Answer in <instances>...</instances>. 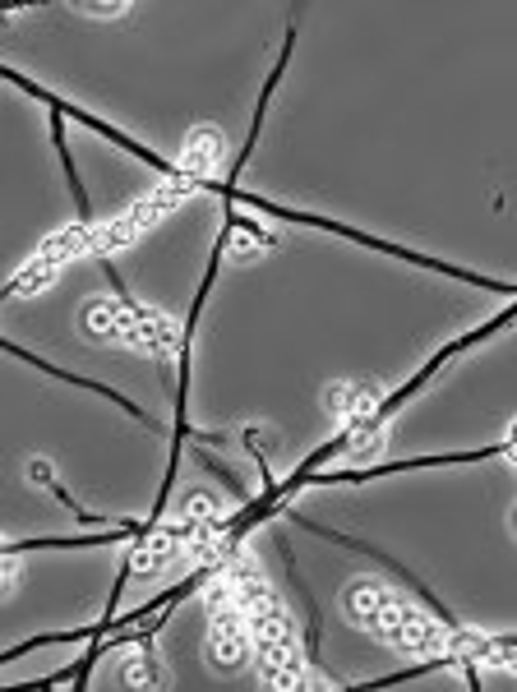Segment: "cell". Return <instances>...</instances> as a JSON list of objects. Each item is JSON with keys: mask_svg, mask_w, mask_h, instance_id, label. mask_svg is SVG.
I'll return each instance as SVG.
<instances>
[{"mask_svg": "<svg viewBox=\"0 0 517 692\" xmlns=\"http://www.w3.org/2000/svg\"><path fill=\"white\" fill-rule=\"evenodd\" d=\"M47 490H51V494H56V499H61V503H65V508H70V513H74V517H79V522H84V526H102V522H107V517H97V513H88V508H84V503H79V499H74V494H70V490H61V485H56V476H51V480H47Z\"/></svg>", "mask_w": 517, "mask_h": 692, "instance_id": "obj_1", "label": "cell"}, {"mask_svg": "<svg viewBox=\"0 0 517 692\" xmlns=\"http://www.w3.org/2000/svg\"><path fill=\"white\" fill-rule=\"evenodd\" d=\"M227 254H231V259H241V263H250V259H259V254H264V245H259L254 236H231L227 240Z\"/></svg>", "mask_w": 517, "mask_h": 692, "instance_id": "obj_2", "label": "cell"}, {"mask_svg": "<svg viewBox=\"0 0 517 692\" xmlns=\"http://www.w3.org/2000/svg\"><path fill=\"white\" fill-rule=\"evenodd\" d=\"M28 480H37V485H47V480H51V466L42 462V457H33V462H28Z\"/></svg>", "mask_w": 517, "mask_h": 692, "instance_id": "obj_3", "label": "cell"}, {"mask_svg": "<svg viewBox=\"0 0 517 692\" xmlns=\"http://www.w3.org/2000/svg\"><path fill=\"white\" fill-rule=\"evenodd\" d=\"M88 10H93L97 19H121V14L130 10V5H88Z\"/></svg>", "mask_w": 517, "mask_h": 692, "instance_id": "obj_4", "label": "cell"}]
</instances>
